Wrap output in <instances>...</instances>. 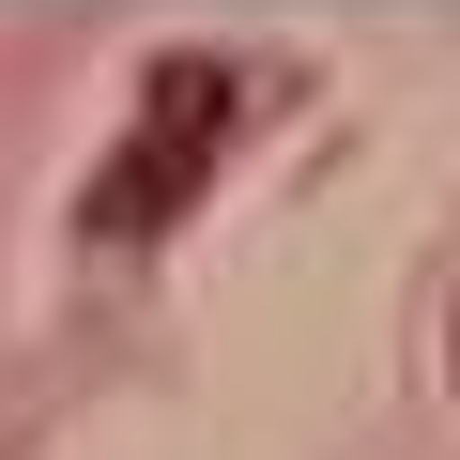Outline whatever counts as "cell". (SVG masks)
<instances>
[{"instance_id":"cell-1","label":"cell","mask_w":460,"mask_h":460,"mask_svg":"<svg viewBox=\"0 0 460 460\" xmlns=\"http://www.w3.org/2000/svg\"><path fill=\"white\" fill-rule=\"evenodd\" d=\"M230 123H246V77H230V62H154L138 77V123H123V169H93L77 230H93V246H154V230L230 169Z\"/></svg>"}]
</instances>
